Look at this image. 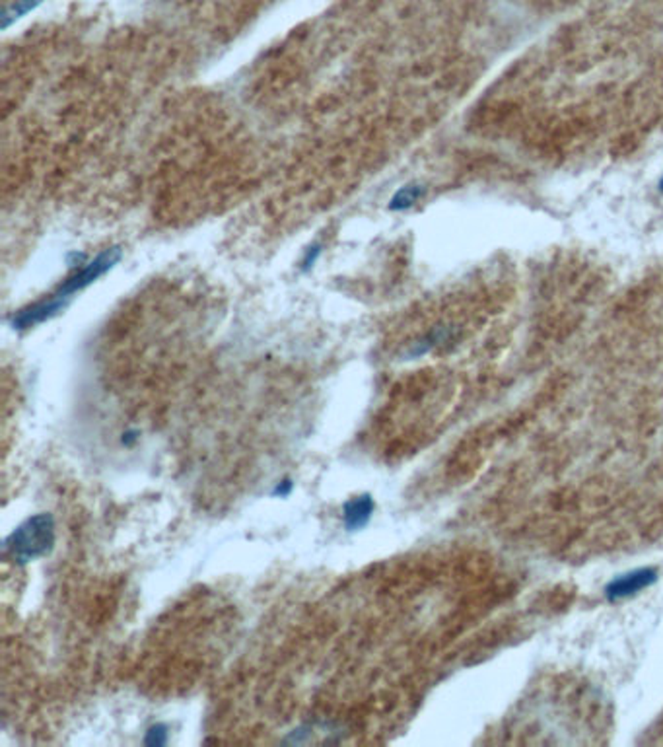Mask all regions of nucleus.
<instances>
[{"mask_svg":"<svg viewBox=\"0 0 663 747\" xmlns=\"http://www.w3.org/2000/svg\"><path fill=\"white\" fill-rule=\"evenodd\" d=\"M55 541V518L49 512H39L14 528L12 534L4 539V549L18 565H28V562L47 557L53 551Z\"/></svg>","mask_w":663,"mask_h":747,"instance_id":"f257e3e1","label":"nucleus"},{"mask_svg":"<svg viewBox=\"0 0 663 747\" xmlns=\"http://www.w3.org/2000/svg\"><path fill=\"white\" fill-rule=\"evenodd\" d=\"M121 255H123V251H121L119 245H114V248H107L101 253H98L94 259L86 261L83 267H78L70 273L67 279L59 284V289L53 294L59 296V298L70 302L75 294L83 292L90 284H94L106 273L114 269L121 261Z\"/></svg>","mask_w":663,"mask_h":747,"instance_id":"f03ea898","label":"nucleus"},{"mask_svg":"<svg viewBox=\"0 0 663 747\" xmlns=\"http://www.w3.org/2000/svg\"><path fill=\"white\" fill-rule=\"evenodd\" d=\"M658 580H659L658 568L640 567V568L622 572V575L611 578L604 588V596L609 603H617V601L635 598L638 596V593L646 592L648 588L654 586Z\"/></svg>","mask_w":663,"mask_h":747,"instance_id":"7ed1b4c3","label":"nucleus"},{"mask_svg":"<svg viewBox=\"0 0 663 747\" xmlns=\"http://www.w3.org/2000/svg\"><path fill=\"white\" fill-rule=\"evenodd\" d=\"M67 306H68L67 300L59 298V296H55V294H49L47 298L29 304L22 310H18L12 315V320H10V325H12L16 331L32 330V327H36L39 323H45L49 320H53V317L63 312Z\"/></svg>","mask_w":663,"mask_h":747,"instance_id":"20e7f679","label":"nucleus"},{"mask_svg":"<svg viewBox=\"0 0 663 747\" xmlns=\"http://www.w3.org/2000/svg\"><path fill=\"white\" fill-rule=\"evenodd\" d=\"M375 510V500L372 495L364 493L359 497H352L343 505V526L346 531H360L370 524Z\"/></svg>","mask_w":663,"mask_h":747,"instance_id":"39448f33","label":"nucleus"},{"mask_svg":"<svg viewBox=\"0 0 663 747\" xmlns=\"http://www.w3.org/2000/svg\"><path fill=\"white\" fill-rule=\"evenodd\" d=\"M424 195H426V187L422 186V183H418V181L406 183V186L399 187L393 193V197L390 199L387 209H390L391 212H405V211L413 209L414 204L421 201Z\"/></svg>","mask_w":663,"mask_h":747,"instance_id":"423d86ee","label":"nucleus"},{"mask_svg":"<svg viewBox=\"0 0 663 747\" xmlns=\"http://www.w3.org/2000/svg\"><path fill=\"white\" fill-rule=\"evenodd\" d=\"M452 335H454L452 327H436L434 331H430L426 337H422L421 341L413 343L411 349L406 351V358L413 361V358H421V356L428 354L430 351H434L438 345H442L447 339H452Z\"/></svg>","mask_w":663,"mask_h":747,"instance_id":"0eeeda50","label":"nucleus"},{"mask_svg":"<svg viewBox=\"0 0 663 747\" xmlns=\"http://www.w3.org/2000/svg\"><path fill=\"white\" fill-rule=\"evenodd\" d=\"M43 0H14L12 4L4 8L3 14V29H8L20 18H24L28 12H32L37 6H42Z\"/></svg>","mask_w":663,"mask_h":747,"instance_id":"6e6552de","label":"nucleus"},{"mask_svg":"<svg viewBox=\"0 0 663 747\" xmlns=\"http://www.w3.org/2000/svg\"><path fill=\"white\" fill-rule=\"evenodd\" d=\"M168 740H170L168 724L156 722V724L148 726L146 732H145V740H142V742H145V745H150V747H164L168 743Z\"/></svg>","mask_w":663,"mask_h":747,"instance_id":"1a4fd4ad","label":"nucleus"},{"mask_svg":"<svg viewBox=\"0 0 663 747\" xmlns=\"http://www.w3.org/2000/svg\"><path fill=\"white\" fill-rule=\"evenodd\" d=\"M321 251H323V245H321V243H313L312 248H308V251H305V255L302 258L300 271H302V273H308V271H312V269H313V265L318 263Z\"/></svg>","mask_w":663,"mask_h":747,"instance_id":"9d476101","label":"nucleus"},{"mask_svg":"<svg viewBox=\"0 0 663 747\" xmlns=\"http://www.w3.org/2000/svg\"><path fill=\"white\" fill-rule=\"evenodd\" d=\"M292 490H294L292 479H282V481H279V483L274 485V489L271 490V497H272V498H287V497H290Z\"/></svg>","mask_w":663,"mask_h":747,"instance_id":"9b49d317","label":"nucleus"},{"mask_svg":"<svg viewBox=\"0 0 663 747\" xmlns=\"http://www.w3.org/2000/svg\"><path fill=\"white\" fill-rule=\"evenodd\" d=\"M138 440V431H127L123 433V438H121V444L123 446H132Z\"/></svg>","mask_w":663,"mask_h":747,"instance_id":"f8f14e48","label":"nucleus"},{"mask_svg":"<svg viewBox=\"0 0 663 747\" xmlns=\"http://www.w3.org/2000/svg\"><path fill=\"white\" fill-rule=\"evenodd\" d=\"M658 189H659V193H663V176L659 178V183H658Z\"/></svg>","mask_w":663,"mask_h":747,"instance_id":"ddd939ff","label":"nucleus"}]
</instances>
